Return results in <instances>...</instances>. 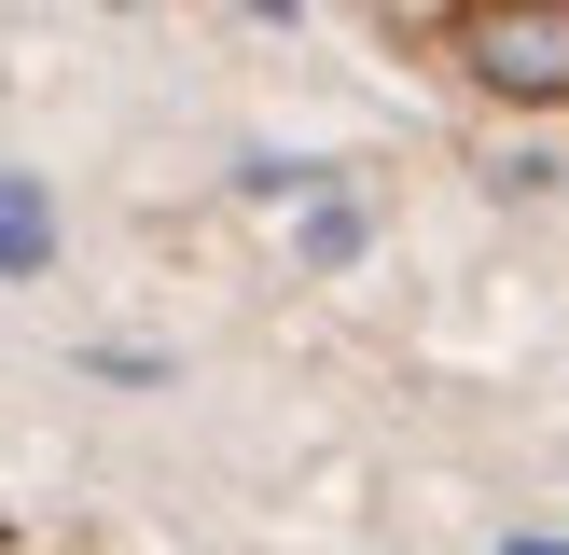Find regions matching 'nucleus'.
I'll list each match as a JSON object with an SVG mask.
<instances>
[{
	"mask_svg": "<svg viewBox=\"0 0 569 555\" xmlns=\"http://www.w3.org/2000/svg\"><path fill=\"white\" fill-rule=\"evenodd\" d=\"M459 42L500 98H569V0H487Z\"/></svg>",
	"mask_w": 569,
	"mask_h": 555,
	"instance_id": "f257e3e1",
	"label": "nucleus"
},
{
	"mask_svg": "<svg viewBox=\"0 0 569 555\" xmlns=\"http://www.w3.org/2000/svg\"><path fill=\"white\" fill-rule=\"evenodd\" d=\"M0 264H14V278H42V264H56V209H42V167H14V181H0Z\"/></svg>",
	"mask_w": 569,
	"mask_h": 555,
	"instance_id": "f03ea898",
	"label": "nucleus"
},
{
	"mask_svg": "<svg viewBox=\"0 0 569 555\" xmlns=\"http://www.w3.org/2000/svg\"><path fill=\"white\" fill-rule=\"evenodd\" d=\"M361 250V209H306V264H348Z\"/></svg>",
	"mask_w": 569,
	"mask_h": 555,
	"instance_id": "7ed1b4c3",
	"label": "nucleus"
},
{
	"mask_svg": "<svg viewBox=\"0 0 569 555\" xmlns=\"http://www.w3.org/2000/svg\"><path fill=\"white\" fill-rule=\"evenodd\" d=\"M500 555H569V542H556V527H515V542H500Z\"/></svg>",
	"mask_w": 569,
	"mask_h": 555,
	"instance_id": "20e7f679",
	"label": "nucleus"
}]
</instances>
